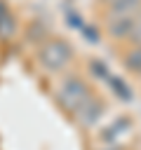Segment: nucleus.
Masks as SVG:
<instances>
[{"instance_id":"obj_1","label":"nucleus","mask_w":141,"mask_h":150,"mask_svg":"<svg viewBox=\"0 0 141 150\" xmlns=\"http://www.w3.org/2000/svg\"><path fill=\"white\" fill-rule=\"evenodd\" d=\"M70 59H73V49H70V45H68L66 40H61V38L45 42V45L40 47V52H38V61H40L47 70H54V73L61 70Z\"/></svg>"},{"instance_id":"obj_2","label":"nucleus","mask_w":141,"mask_h":150,"mask_svg":"<svg viewBox=\"0 0 141 150\" xmlns=\"http://www.w3.org/2000/svg\"><path fill=\"white\" fill-rule=\"evenodd\" d=\"M89 98H92V96H89V87H87L80 77H75V75L66 77V80L61 82V87H59V101H61L70 112H75V115H78V110H80Z\"/></svg>"},{"instance_id":"obj_3","label":"nucleus","mask_w":141,"mask_h":150,"mask_svg":"<svg viewBox=\"0 0 141 150\" xmlns=\"http://www.w3.org/2000/svg\"><path fill=\"white\" fill-rule=\"evenodd\" d=\"M141 30V16L139 12H132V14H118L108 21V33L113 38H134L136 33Z\"/></svg>"},{"instance_id":"obj_4","label":"nucleus","mask_w":141,"mask_h":150,"mask_svg":"<svg viewBox=\"0 0 141 150\" xmlns=\"http://www.w3.org/2000/svg\"><path fill=\"white\" fill-rule=\"evenodd\" d=\"M101 110H103V105L99 103V101H87L80 110H78V120L82 122V124H94L99 117H101Z\"/></svg>"},{"instance_id":"obj_5","label":"nucleus","mask_w":141,"mask_h":150,"mask_svg":"<svg viewBox=\"0 0 141 150\" xmlns=\"http://www.w3.org/2000/svg\"><path fill=\"white\" fill-rule=\"evenodd\" d=\"M106 82H108V87L113 89V94H115L120 101H132V98H134V91H132V87H129V84H127V82H125L120 75H110Z\"/></svg>"},{"instance_id":"obj_6","label":"nucleus","mask_w":141,"mask_h":150,"mask_svg":"<svg viewBox=\"0 0 141 150\" xmlns=\"http://www.w3.org/2000/svg\"><path fill=\"white\" fill-rule=\"evenodd\" d=\"M129 129V117H115L106 129H103V134H101V138L103 141H113L115 136H120V134H125Z\"/></svg>"},{"instance_id":"obj_7","label":"nucleus","mask_w":141,"mask_h":150,"mask_svg":"<svg viewBox=\"0 0 141 150\" xmlns=\"http://www.w3.org/2000/svg\"><path fill=\"white\" fill-rule=\"evenodd\" d=\"M108 7L113 12V16H118V14H132V12H139L141 0H110Z\"/></svg>"},{"instance_id":"obj_8","label":"nucleus","mask_w":141,"mask_h":150,"mask_svg":"<svg viewBox=\"0 0 141 150\" xmlns=\"http://www.w3.org/2000/svg\"><path fill=\"white\" fill-rule=\"evenodd\" d=\"M89 70H92V75L99 77V80H108V77H110V70H108V66H106L101 59L89 61Z\"/></svg>"},{"instance_id":"obj_9","label":"nucleus","mask_w":141,"mask_h":150,"mask_svg":"<svg viewBox=\"0 0 141 150\" xmlns=\"http://www.w3.org/2000/svg\"><path fill=\"white\" fill-rule=\"evenodd\" d=\"M125 66H127L132 73H139V75H141V47L134 49V52H129V56L125 59Z\"/></svg>"},{"instance_id":"obj_10","label":"nucleus","mask_w":141,"mask_h":150,"mask_svg":"<svg viewBox=\"0 0 141 150\" xmlns=\"http://www.w3.org/2000/svg\"><path fill=\"white\" fill-rule=\"evenodd\" d=\"M66 23H68L70 28H75V30H82V28H85L82 14H80V12H75V9H70V12L66 14Z\"/></svg>"},{"instance_id":"obj_11","label":"nucleus","mask_w":141,"mask_h":150,"mask_svg":"<svg viewBox=\"0 0 141 150\" xmlns=\"http://www.w3.org/2000/svg\"><path fill=\"white\" fill-rule=\"evenodd\" d=\"M82 35H85V40H87V42H92V45H96V42H99V30H96V28H92V26H85V28H82Z\"/></svg>"},{"instance_id":"obj_12","label":"nucleus","mask_w":141,"mask_h":150,"mask_svg":"<svg viewBox=\"0 0 141 150\" xmlns=\"http://www.w3.org/2000/svg\"><path fill=\"white\" fill-rule=\"evenodd\" d=\"M12 12H9V7H7V2L5 0H0V21L5 19V16H9Z\"/></svg>"},{"instance_id":"obj_13","label":"nucleus","mask_w":141,"mask_h":150,"mask_svg":"<svg viewBox=\"0 0 141 150\" xmlns=\"http://www.w3.org/2000/svg\"><path fill=\"white\" fill-rule=\"evenodd\" d=\"M106 150H118V148H106Z\"/></svg>"}]
</instances>
